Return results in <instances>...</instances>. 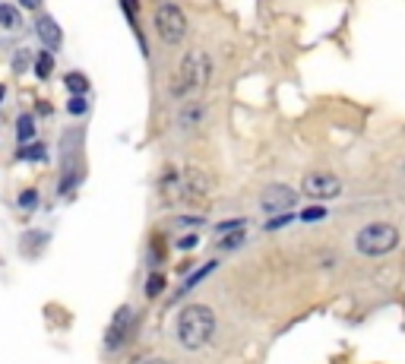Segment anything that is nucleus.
I'll use <instances>...</instances> for the list:
<instances>
[{
  "label": "nucleus",
  "instance_id": "15",
  "mask_svg": "<svg viewBox=\"0 0 405 364\" xmlns=\"http://www.w3.org/2000/svg\"><path fill=\"white\" fill-rule=\"evenodd\" d=\"M162 288H165V275L162 273H152L149 279H146V298H158V294H162Z\"/></svg>",
  "mask_w": 405,
  "mask_h": 364
},
{
  "label": "nucleus",
  "instance_id": "26",
  "mask_svg": "<svg viewBox=\"0 0 405 364\" xmlns=\"http://www.w3.org/2000/svg\"><path fill=\"white\" fill-rule=\"evenodd\" d=\"M146 364H168L165 358H152V361H146Z\"/></svg>",
  "mask_w": 405,
  "mask_h": 364
},
{
  "label": "nucleus",
  "instance_id": "25",
  "mask_svg": "<svg viewBox=\"0 0 405 364\" xmlns=\"http://www.w3.org/2000/svg\"><path fill=\"white\" fill-rule=\"evenodd\" d=\"M19 4H22L25 10H38V7H41V0H19Z\"/></svg>",
  "mask_w": 405,
  "mask_h": 364
},
{
  "label": "nucleus",
  "instance_id": "2",
  "mask_svg": "<svg viewBox=\"0 0 405 364\" xmlns=\"http://www.w3.org/2000/svg\"><path fill=\"white\" fill-rule=\"evenodd\" d=\"M209 77H212V60H209V54L190 51L187 58L181 60V70H177L174 83H171V96L174 98L196 96V92H202L209 86Z\"/></svg>",
  "mask_w": 405,
  "mask_h": 364
},
{
  "label": "nucleus",
  "instance_id": "21",
  "mask_svg": "<svg viewBox=\"0 0 405 364\" xmlns=\"http://www.w3.org/2000/svg\"><path fill=\"white\" fill-rule=\"evenodd\" d=\"M323 216H326V212H323V206H310V209L301 212L304 222H316V219H323Z\"/></svg>",
  "mask_w": 405,
  "mask_h": 364
},
{
  "label": "nucleus",
  "instance_id": "8",
  "mask_svg": "<svg viewBox=\"0 0 405 364\" xmlns=\"http://www.w3.org/2000/svg\"><path fill=\"white\" fill-rule=\"evenodd\" d=\"M206 190H209L206 174H202L200 168H187V171H184V200L200 203V200H206Z\"/></svg>",
  "mask_w": 405,
  "mask_h": 364
},
{
  "label": "nucleus",
  "instance_id": "7",
  "mask_svg": "<svg viewBox=\"0 0 405 364\" xmlns=\"http://www.w3.org/2000/svg\"><path fill=\"white\" fill-rule=\"evenodd\" d=\"M297 193L291 190L288 184H269L263 190V197H259V206H263L266 212H272V216H278V212H288L291 206H295Z\"/></svg>",
  "mask_w": 405,
  "mask_h": 364
},
{
  "label": "nucleus",
  "instance_id": "13",
  "mask_svg": "<svg viewBox=\"0 0 405 364\" xmlns=\"http://www.w3.org/2000/svg\"><path fill=\"white\" fill-rule=\"evenodd\" d=\"M63 83H67V89L73 92V96H86V92H89V79L82 77V73H67Z\"/></svg>",
  "mask_w": 405,
  "mask_h": 364
},
{
  "label": "nucleus",
  "instance_id": "10",
  "mask_svg": "<svg viewBox=\"0 0 405 364\" xmlns=\"http://www.w3.org/2000/svg\"><path fill=\"white\" fill-rule=\"evenodd\" d=\"M32 136H35V117H32V115H19L16 117V140L25 146Z\"/></svg>",
  "mask_w": 405,
  "mask_h": 364
},
{
  "label": "nucleus",
  "instance_id": "28",
  "mask_svg": "<svg viewBox=\"0 0 405 364\" xmlns=\"http://www.w3.org/2000/svg\"><path fill=\"white\" fill-rule=\"evenodd\" d=\"M165 4H168V0H165Z\"/></svg>",
  "mask_w": 405,
  "mask_h": 364
},
{
  "label": "nucleus",
  "instance_id": "5",
  "mask_svg": "<svg viewBox=\"0 0 405 364\" xmlns=\"http://www.w3.org/2000/svg\"><path fill=\"white\" fill-rule=\"evenodd\" d=\"M130 326H133V307L120 304L117 311H114L111 323H108V332H105V351H108V355H117V351L127 345Z\"/></svg>",
  "mask_w": 405,
  "mask_h": 364
},
{
  "label": "nucleus",
  "instance_id": "11",
  "mask_svg": "<svg viewBox=\"0 0 405 364\" xmlns=\"http://www.w3.org/2000/svg\"><path fill=\"white\" fill-rule=\"evenodd\" d=\"M51 73H54V54L51 51H41L35 58V77L38 79H51Z\"/></svg>",
  "mask_w": 405,
  "mask_h": 364
},
{
  "label": "nucleus",
  "instance_id": "20",
  "mask_svg": "<svg viewBox=\"0 0 405 364\" xmlns=\"http://www.w3.org/2000/svg\"><path fill=\"white\" fill-rule=\"evenodd\" d=\"M19 206H22V209H35V206H38V190H32V187H29V190H22V193H19Z\"/></svg>",
  "mask_w": 405,
  "mask_h": 364
},
{
  "label": "nucleus",
  "instance_id": "22",
  "mask_svg": "<svg viewBox=\"0 0 405 364\" xmlns=\"http://www.w3.org/2000/svg\"><path fill=\"white\" fill-rule=\"evenodd\" d=\"M238 228H244V219H231V222H221L215 231H219V235H228V231H238Z\"/></svg>",
  "mask_w": 405,
  "mask_h": 364
},
{
  "label": "nucleus",
  "instance_id": "14",
  "mask_svg": "<svg viewBox=\"0 0 405 364\" xmlns=\"http://www.w3.org/2000/svg\"><path fill=\"white\" fill-rule=\"evenodd\" d=\"M19 10L16 7H6V4H0V26L4 29H19Z\"/></svg>",
  "mask_w": 405,
  "mask_h": 364
},
{
  "label": "nucleus",
  "instance_id": "19",
  "mask_svg": "<svg viewBox=\"0 0 405 364\" xmlns=\"http://www.w3.org/2000/svg\"><path fill=\"white\" fill-rule=\"evenodd\" d=\"M86 108H89V102H86V96H73V98H70V102H67V111H70V115H86Z\"/></svg>",
  "mask_w": 405,
  "mask_h": 364
},
{
  "label": "nucleus",
  "instance_id": "24",
  "mask_svg": "<svg viewBox=\"0 0 405 364\" xmlns=\"http://www.w3.org/2000/svg\"><path fill=\"white\" fill-rule=\"evenodd\" d=\"M25 60H29V58H25V54H22V51H19V54H16V60H13V67H16V73H22Z\"/></svg>",
  "mask_w": 405,
  "mask_h": 364
},
{
  "label": "nucleus",
  "instance_id": "17",
  "mask_svg": "<svg viewBox=\"0 0 405 364\" xmlns=\"http://www.w3.org/2000/svg\"><path fill=\"white\" fill-rule=\"evenodd\" d=\"M215 266H219V263H215V260H209V263H206V266H200V269H196V273H193V275H190V279H187V282H184V292H187V288H193V285H196V282H200V279H206V275H209V273H212V269H215Z\"/></svg>",
  "mask_w": 405,
  "mask_h": 364
},
{
  "label": "nucleus",
  "instance_id": "16",
  "mask_svg": "<svg viewBox=\"0 0 405 364\" xmlns=\"http://www.w3.org/2000/svg\"><path fill=\"white\" fill-rule=\"evenodd\" d=\"M240 244H244V228H238V231H228V235L219 241V247H221V250H238Z\"/></svg>",
  "mask_w": 405,
  "mask_h": 364
},
{
  "label": "nucleus",
  "instance_id": "3",
  "mask_svg": "<svg viewBox=\"0 0 405 364\" xmlns=\"http://www.w3.org/2000/svg\"><path fill=\"white\" fill-rule=\"evenodd\" d=\"M396 244H399V231H396V225H390V222H371L354 238V247L364 256H383V254H390V250H396Z\"/></svg>",
  "mask_w": 405,
  "mask_h": 364
},
{
  "label": "nucleus",
  "instance_id": "18",
  "mask_svg": "<svg viewBox=\"0 0 405 364\" xmlns=\"http://www.w3.org/2000/svg\"><path fill=\"white\" fill-rule=\"evenodd\" d=\"M19 159H29V162L44 159V146L41 143H29V149H19Z\"/></svg>",
  "mask_w": 405,
  "mask_h": 364
},
{
  "label": "nucleus",
  "instance_id": "4",
  "mask_svg": "<svg viewBox=\"0 0 405 364\" xmlns=\"http://www.w3.org/2000/svg\"><path fill=\"white\" fill-rule=\"evenodd\" d=\"M155 29L165 45H181L184 35H187V16L177 4H162L155 13Z\"/></svg>",
  "mask_w": 405,
  "mask_h": 364
},
{
  "label": "nucleus",
  "instance_id": "23",
  "mask_svg": "<svg viewBox=\"0 0 405 364\" xmlns=\"http://www.w3.org/2000/svg\"><path fill=\"white\" fill-rule=\"evenodd\" d=\"M177 247H181V250H193V247H196V238H193V235L181 238V241H177Z\"/></svg>",
  "mask_w": 405,
  "mask_h": 364
},
{
  "label": "nucleus",
  "instance_id": "6",
  "mask_svg": "<svg viewBox=\"0 0 405 364\" xmlns=\"http://www.w3.org/2000/svg\"><path fill=\"white\" fill-rule=\"evenodd\" d=\"M301 190H304V197H310V200H333V197H339V190H342V181L335 178L333 171H310V174H304V181H301Z\"/></svg>",
  "mask_w": 405,
  "mask_h": 364
},
{
  "label": "nucleus",
  "instance_id": "1",
  "mask_svg": "<svg viewBox=\"0 0 405 364\" xmlns=\"http://www.w3.org/2000/svg\"><path fill=\"white\" fill-rule=\"evenodd\" d=\"M215 332V313L206 304H187L177 313V342L187 351H200Z\"/></svg>",
  "mask_w": 405,
  "mask_h": 364
},
{
  "label": "nucleus",
  "instance_id": "27",
  "mask_svg": "<svg viewBox=\"0 0 405 364\" xmlns=\"http://www.w3.org/2000/svg\"><path fill=\"white\" fill-rule=\"evenodd\" d=\"M4 96H6V86L0 83V105H4Z\"/></svg>",
  "mask_w": 405,
  "mask_h": 364
},
{
  "label": "nucleus",
  "instance_id": "9",
  "mask_svg": "<svg viewBox=\"0 0 405 364\" xmlns=\"http://www.w3.org/2000/svg\"><path fill=\"white\" fill-rule=\"evenodd\" d=\"M35 32H38V39H41V45H48V51H57V48L63 45V32H60V26H57L51 16H38Z\"/></svg>",
  "mask_w": 405,
  "mask_h": 364
},
{
  "label": "nucleus",
  "instance_id": "12",
  "mask_svg": "<svg viewBox=\"0 0 405 364\" xmlns=\"http://www.w3.org/2000/svg\"><path fill=\"white\" fill-rule=\"evenodd\" d=\"M202 115H206V111H202L200 105H193V108H184V111H181V117H177V124H181L184 130H193L196 124L202 121Z\"/></svg>",
  "mask_w": 405,
  "mask_h": 364
}]
</instances>
